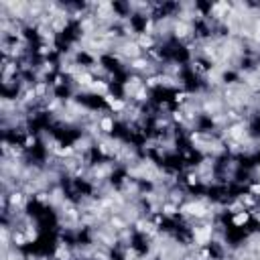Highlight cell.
Listing matches in <instances>:
<instances>
[{"label":"cell","instance_id":"cell-1","mask_svg":"<svg viewBox=\"0 0 260 260\" xmlns=\"http://www.w3.org/2000/svg\"><path fill=\"white\" fill-rule=\"evenodd\" d=\"M250 221H252V213H250L248 209H242V211L232 213V219H230V223H232L236 230H244V228H248Z\"/></svg>","mask_w":260,"mask_h":260}]
</instances>
